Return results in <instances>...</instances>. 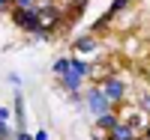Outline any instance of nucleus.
Here are the masks:
<instances>
[{"label": "nucleus", "mask_w": 150, "mask_h": 140, "mask_svg": "<svg viewBox=\"0 0 150 140\" xmlns=\"http://www.w3.org/2000/svg\"><path fill=\"white\" fill-rule=\"evenodd\" d=\"M57 24H60V9L51 6V3H45L36 9V39H45L51 30H57Z\"/></svg>", "instance_id": "f257e3e1"}, {"label": "nucleus", "mask_w": 150, "mask_h": 140, "mask_svg": "<svg viewBox=\"0 0 150 140\" xmlns=\"http://www.w3.org/2000/svg\"><path fill=\"white\" fill-rule=\"evenodd\" d=\"M84 75H87V66H84V63H81V60H69V69H66V75H63V86L75 93V90L81 86V78H84Z\"/></svg>", "instance_id": "f03ea898"}, {"label": "nucleus", "mask_w": 150, "mask_h": 140, "mask_svg": "<svg viewBox=\"0 0 150 140\" xmlns=\"http://www.w3.org/2000/svg\"><path fill=\"white\" fill-rule=\"evenodd\" d=\"M12 21H15L21 30L33 33L36 30V6L33 9H15V12H12Z\"/></svg>", "instance_id": "7ed1b4c3"}, {"label": "nucleus", "mask_w": 150, "mask_h": 140, "mask_svg": "<svg viewBox=\"0 0 150 140\" xmlns=\"http://www.w3.org/2000/svg\"><path fill=\"white\" fill-rule=\"evenodd\" d=\"M135 137H138V131H135L132 122H123L120 119L114 128H111V140H135Z\"/></svg>", "instance_id": "20e7f679"}, {"label": "nucleus", "mask_w": 150, "mask_h": 140, "mask_svg": "<svg viewBox=\"0 0 150 140\" xmlns=\"http://www.w3.org/2000/svg\"><path fill=\"white\" fill-rule=\"evenodd\" d=\"M102 93H105L108 101H117V98L123 95V81H117V78H105V81H102Z\"/></svg>", "instance_id": "39448f33"}, {"label": "nucleus", "mask_w": 150, "mask_h": 140, "mask_svg": "<svg viewBox=\"0 0 150 140\" xmlns=\"http://www.w3.org/2000/svg\"><path fill=\"white\" fill-rule=\"evenodd\" d=\"M90 110L96 113V116H99V113H105V110H108V98H105V93H102V86L90 93Z\"/></svg>", "instance_id": "423d86ee"}, {"label": "nucleus", "mask_w": 150, "mask_h": 140, "mask_svg": "<svg viewBox=\"0 0 150 140\" xmlns=\"http://www.w3.org/2000/svg\"><path fill=\"white\" fill-rule=\"evenodd\" d=\"M15 128L21 131V128H27V116H24V98H21V93H15Z\"/></svg>", "instance_id": "0eeeda50"}, {"label": "nucleus", "mask_w": 150, "mask_h": 140, "mask_svg": "<svg viewBox=\"0 0 150 140\" xmlns=\"http://www.w3.org/2000/svg\"><path fill=\"white\" fill-rule=\"evenodd\" d=\"M87 75H90V78H93L96 84H102L105 78H111V75H108V66H105V63H93V66H87Z\"/></svg>", "instance_id": "6e6552de"}, {"label": "nucleus", "mask_w": 150, "mask_h": 140, "mask_svg": "<svg viewBox=\"0 0 150 140\" xmlns=\"http://www.w3.org/2000/svg\"><path fill=\"white\" fill-rule=\"evenodd\" d=\"M117 122H120V119H117V116H114L111 110H105V113H99V116H96V125H102V128H108V131L114 128Z\"/></svg>", "instance_id": "1a4fd4ad"}, {"label": "nucleus", "mask_w": 150, "mask_h": 140, "mask_svg": "<svg viewBox=\"0 0 150 140\" xmlns=\"http://www.w3.org/2000/svg\"><path fill=\"white\" fill-rule=\"evenodd\" d=\"M90 137H93V140H111V131L102 128V125H93V128H90Z\"/></svg>", "instance_id": "9d476101"}, {"label": "nucleus", "mask_w": 150, "mask_h": 140, "mask_svg": "<svg viewBox=\"0 0 150 140\" xmlns=\"http://www.w3.org/2000/svg\"><path fill=\"white\" fill-rule=\"evenodd\" d=\"M84 6H87V0H66L69 15H78V12H84Z\"/></svg>", "instance_id": "9b49d317"}, {"label": "nucleus", "mask_w": 150, "mask_h": 140, "mask_svg": "<svg viewBox=\"0 0 150 140\" xmlns=\"http://www.w3.org/2000/svg\"><path fill=\"white\" fill-rule=\"evenodd\" d=\"M96 42L90 39V36H84V39H75V51H93Z\"/></svg>", "instance_id": "f8f14e48"}, {"label": "nucleus", "mask_w": 150, "mask_h": 140, "mask_svg": "<svg viewBox=\"0 0 150 140\" xmlns=\"http://www.w3.org/2000/svg\"><path fill=\"white\" fill-rule=\"evenodd\" d=\"M66 69H69V60H66V57L54 60V75H60V78H63V75H66Z\"/></svg>", "instance_id": "ddd939ff"}, {"label": "nucleus", "mask_w": 150, "mask_h": 140, "mask_svg": "<svg viewBox=\"0 0 150 140\" xmlns=\"http://www.w3.org/2000/svg\"><path fill=\"white\" fill-rule=\"evenodd\" d=\"M15 9H33V0H12Z\"/></svg>", "instance_id": "4468645a"}, {"label": "nucleus", "mask_w": 150, "mask_h": 140, "mask_svg": "<svg viewBox=\"0 0 150 140\" xmlns=\"http://www.w3.org/2000/svg\"><path fill=\"white\" fill-rule=\"evenodd\" d=\"M9 134H12V128L6 125V119H0V137H9Z\"/></svg>", "instance_id": "2eb2a0df"}, {"label": "nucleus", "mask_w": 150, "mask_h": 140, "mask_svg": "<svg viewBox=\"0 0 150 140\" xmlns=\"http://www.w3.org/2000/svg\"><path fill=\"white\" fill-rule=\"evenodd\" d=\"M15 140H33V137H30V134H27V131H24V128H21V131H18V134H15Z\"/></svg>", "instance_id": "dca6fc26"}, {"label": "nucleus", "mask_w": 150, "mask_h": 140, "mask_svg": "<svg viewBox=\"0 0 150 140\" xmlns=\"http://www.w3.org/2000/svg\"><path fill=\"white\" fill-rule=\"evenodd\" d=\"M0 119H9V110H6L3 104H0Z\"/></svg>", "instance_id": "f3484780"}, {"label": "nucleus", "mask_w": 150, "mask_h": 140, "mask_svg": "<svg viewBox=\"0 0 150 140\" xmlns=\"http://www.w3.org/2000/svg\"><path fill=\"white\" fill-rule=\"evenodd\" d=\"M6 3H9V0H0V12H3V9H6Z\"/></svg>", "instance_id": "a211bd4d"}, {"label": "nucleus", "mask_w": 150, "mask_h": 140, "mask_svg": "<svg viewBox=\"0 0 150 140\" xmlns=\"http://www.w3.org/2000/svg\"><path fill=\"white\" fill-rule=\"evenodd\" d=\"M144 137H147V140H150V125H147V128H144Z\"/></svg>", "instance_id": "6ab92c4d"}, {"label": "nucleus", "mask_w": 150, "mask_h": 140, "mask_svg": "<svg viewBox=\"0 0 150 140\" xmlns=\"http://www.w3.org/2000/svg\"><path fill=\"white\" fill-rule=\"evenodd\" d=\"M135 140H147V137H135Z\"/></svg>", "instance_id": "aec40b11"}]
</instances>
